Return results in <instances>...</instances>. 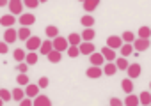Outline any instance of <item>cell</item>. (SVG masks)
Returning a JSON list of instances; mask_svg holds the SVG:
<instances>
[{"label":"cell","mask_w":151,"mask_h":106,"mask_svg":"<svg viewBox=\"0 0 151 106\" xmlns=\"http://www.w3.org/2000/svg\"><path fill=\"white\" fill-rule=\"evenodd\" d=\"M52 46H53V50H57V51H66L68 50V46H69V43H68V39H64V37H60V36H57L53 41H52Z\"/></svg>","instance_id":"6da1fadb"},{"label":"cell","mask_w":151,"mask_h":106,"mask_svg":"<svg viewBox=\"0 0 151 106\" xmlns=\"http://www.w3.org/2000/svg\"><path fill=\"white\" fill-rule=\"evenodd\" d=\"M7 7H9V11H11L13 16H14V14H22V11H23V2H22V0H9V2H7Z\"/></svg>","instance_id":"7a4b0ae2"},{"label":"cell","mask_w":151,"mask_h":106,"mask_svg":"<svg viewBox=\"0 0 151 106\" xmlns=\"http://www.w3.org/2000/svg\"><path fill=\"white\" fill-rule=\"evenodd\" d=\"M25 43H27V50H29V51H36V50H39V46H41L43 41H41L39 37H36V36H30Z\"/></svg>","instance_id":"3957f363"},{"label":"cell","mask_w":151,"mask_h":106,"mask_svg":"<svg viewBox=\"0 0 151 106\" xmlns=\"http://www.w3.org/2000/svg\"><path fill=\"white\" fill-rule=\"evenodd\" d=\"M132 46H133V50H135V51L142 53V51H146V50L149 48V39H135Z\"/></svg>","instance_id":"277c9868"},{"label":"cell","mask_w":151,"mask_h":106,"mask_svg":"<svg viewBox=\"0 0 151 106\" xmlns=\"http://www.w3.org/2000/svg\"><path fill=\"white\" fill-rule=\"evenodd\" d=\"M78 50H80V55H91V53H94V44L93 43H87V41H82L80 44H78Z\"/></svg>","instance_id":"5b68a950"},{"label":"cell","mask_w":151,"mask_h":106,"mask_svg":"<svg viewBox=\"0 0 151 106\" xmlns=\"http://www.w3.org/2000/svg\"><path fill=\"white\" fill-rule=\"evenodd\" d=\"M107 46L112 48V50H119V48L123 46V39L117 37V36H110V37L107 39Z\"/></svg>","instance_id":"8992f818"},{"label":"cell","mask_w":151,"mask_h":106,"mask_svg":"<svg viewBox=\"0 0 151 106\" xmlns=\"http://www.w3.org/2000/svg\"><path fill=\"white\" fill-rule=\"evenodd\" d=\"M126 73H128V78L130 80H135V78L140 76V65L139 64H132V65H128Z\"/></svg>","instance_id":"52a82bcc"},{"label":"cell","mask_w":151,"mask_h":106,"mask_svg":"<svg viewBox=\"0 0 151 106\" xmlns=\"http://www.w3.org/2000/svg\"><path fill=\"white\" fill-rule=\"evenodd\" d=\"M34 21H36V16H34V14H30V13H27V14H22V16H20V25H23V27L34 25Z\"/></svg>","instance_id":"ba28073f"},{"label":"cell","mask_w":151,"mask_h":106,"mask_svg":"<svg viewBox=\"0 0 151 106\" xmlns=\"http://www.w3.org/2000/svg\"><path fill=\"white\" fill-rule=\"evenodd\" d=\"M16 37H18V32L9 27V28L6 30V34H4V43H7V44H9V43H14Z\"/></svg>","instance_id":"9c48e42d"},{"label":"cell","mask_w":151,"mask_h":106,"mask_svg":"<svg viewBox=\"0 0 151 106\" xmlns=\"http://www.w3.org/2000/svg\"><path fill=\"white\" fill-rule=\"evenodd\" d=\"M101 55H103V58L109 60V62H114V60H116V50H112V48H109V46L101 48Z\"/></svg>","instance_id":"30bf717a"},{"label":"cell","mask_w":151,"mask_h":106,"mask_svg":"<svg viewBox=\"0 0 151 106\" xmlns=\"http://www.w3.org/2000/svg\"><path fill=\"white\" fill-rule=\"evenodd\" d=\"M89 60H91V64L96 65V67H101L103 62H105V58H103L101 53H91V55H89Z\"/></svg>","instance_id":"8fae6325"},{"label":"cell","mask_w":151,"mask_h":106,"mask_svg":"<svg viewBox=\"0 0 151 106\" xmlns=\"http://www.w3.org/2000/svg\"><path fill=\"white\" fill-rule=\"evenodd\" d=\"M32 106H52V101L46 97V95H36V99H34V102H32Z\"/></svg>","instance_id":"7c38bea8"},{"label":"cell","mask_w":151,"mask_h":106,"mask_svg":"<svg viewBox=\"0 0 151 106\" xmlns=\"http://www.w3.org/2000/svg\"><path fill=\"white\" fill-rule=\"evenodd\" d=\"M101 73H103V69H101V67H96V65H93V67H89V69L86 71L87 78H100Z\"/></svg>","instance_id":"4fadbf2b"},{"label":"cell","mask_w":151,"mask_h":106,"mask_svg":"<svg viewBox=\"0 0 151 106\" xmlns=\"http://www.w3.org/2000/svg\"><path fill=\"white\" fill-rule=\"evenodd\" d=\"M139 104L149 106L151 104V92H140L139 94Z\"/></svg>","instance_id":"5bb4252c"},{"label":"cell","mask_w":151,"mask_h":106,"mask_svg":"<svg viewBox=\"0 0 151 106\" xmlns=\"http://www.w3.org/2000/svg\"><path fill=\"white\" fill-rule=\"evenodd\" d=\"M16 23V20H14V16L13 14H6V16H2L0 18V25H4V27H11V25H14Z\"/></svg>","instance_id":"9a60e30c"},{"label":"cell","mask_w":151,"mask_h":106,"mask_svg":"<svg viewBox=\"0 0 151 106\" xmlns=\"http://www.w3.org/2000/svg\"><path fill=\"white\" fill-rule=\"evenodd\" d=\"M119 51H121V57H128L130 53H133V46H132V43H123V46L119 48Z\"/></svg>","instance_id":"2e32d148"},{"label":"cell","mask_w":151,"mask_h":106,"mask_svg":"<svg viewBox=\"0 0 151 106\" xmlns=\"http://www.w3.org/2000/svg\"><path fill=\"white\" fill-rule=\"evenodd\" d=\"M46 57H48V60H50L52 64H59V62H60V58H62L60 51H57V50H52V51H50Z\"/></svg>","instance_id":"e0dca14e"},{"label":"cell","mask_w":151,"mask_h":106,"mask_svg":"<svg viewBox=\"0 0 151 106\" xmlns=\"http://www.w3.org/2000/svg\"><path fill=\"white\" fill-rule=\"evenodd\" d=\"M98 4H100V0H86L84 2V11L91 13V11H94L98 7Z\"/></svg>","instance_id":"ac0fdd59"},{"label":"cell","mask_w":151,"mask_h":106,"mask_svg":"<svg viewBox=\"0 0 151 106\" xmlns=\"http://www.w3.org/2000/svg\"><path fill=\"white\" fill-rule=\"evenodd\" d=\"M52 50H53L52 41H43V43H41V46H39V53H43V55H48Z\"/></svg>","instance_id":"d6986e66"},{"label":"cell","mask_w":151,"mask_h":106,"mask_svg":"<svg viewBox=\"0 0 151 106\" xmlns=\"http://www.w3.org/2000/svg\"><path fill=\"white\" fill-rule=\"evenodd\" d=\"M39 94V87L37 85H27V88H25V95H29V97H36Z\"/></svg>","instance_id":"ffe728a7"},{"label":"cell","mask_w":151,"mask_h":106,"mask_svg":"<svg viewBox=\"0 0 151 106\" xmlns=\"http://www.w3.org/2000/svg\"><path fill=\"white\" fill-rule=\"evenodd\" d=\"M68 43H69L71 46H78V44L82 43L80 34H69V36H68Z\"/></svg>","instance_id":"44dd1931"},{"label":"cell","mask_w":151,"mask_h":106,"mask_svg":"<svg viewBox=\"0 0 151 106\" xmlns=\"http://www.w3.org/2000/svg\"><path fill=\"white\" fill-rule=\"evenodd\" d=\"M80 23H82L86 28H91V27L94 25V18H93L91 14H86V16H82V18H80Z\"/></svg>","instance_id":"7402d4cb"},{"label":"cell","mask_w":151,"mask_h":106,"mask_svg":"<svg viewBox=\"0 0 151 106\" xmlns=\"http://www.w3.org/2000/svg\"><path fill=\"white\" fill-rule=\"evenodd\" d=\"M116 71H117V67H116V64H114V62H109V64H105V65H103V73H105L107 76L116 74Z\"/></svg>","instance_id":"603a6c76"},{"label":"cell","mask_w":151,"mask_h":106,"mask_svg":"<svg viewBox=\"0 0 151 106\" xmlns=\"http://www.w3.org/2000/svg\"><path fill=\"white\" fill-rule=\"evenodd\" d=\"M123 104H124V106H139V97H137V95H132V94H128Z\"/></svg>","instance_id":"cb8c5ba5"},{"label":"cell","mask_w":151,"mask_h":106,"mask_svg":"<svg viewBox=\"0 0 151 106\" xmlns=\"http://www.w3.org/2000/svg\"><path fill=\"white\" fill-rule=\"evenodd\" d=\"M94 36H96V34H94V30H93V28H86V30L82 32V36H80V37H82V41L91 43V39H94Z\"/></svg>","instance_id":"d4e9b609"},{"label":"cell","mask_w":151,"mask_h":106,"mask_svg":"<svg viewBox=\"0 0 151 106\" xmlns=\"http://www.w3.org/2000/svg\"><path fill=\"white\" fill-rule=\"evenodd\" d=\"M121 87H123V90H124V94H132V92H133V83L130 81V78H126V80H123V81H121Z\"/></svg>","instance_id":"484cf974"},{"label":"cell","mask_w":151,"mask_h":106,"mask_svg":"<svg viewBox=\"0 0 151 106\" xmlns=\"http://www.w3.org/2000/svg\"><path fill=\"white\" fill-rule=\"evenodd\" d=\"M151 37V28L149 27H140L139 28V39H149Z\"/></svg>","instance_id":"4316f807"},{"label":"cell","mask_w":151,"mask_h":106,"mask_svg":"<svg viewBox=\"0 0 151 106\" xmlns=\"http://www.w3.org/2000/svg\"><path fill=\"white\" fill-rule=\"evenodd\" d=\"M46 36H48L50 39H55V37L59 36V28H57L55 25H48V27H46Z\"/></svg>","instance_id":"83f0119b"},{"label":"cell","mask_w":151,"mask_h":106,"mask_svg":"<svg viewBox=\"0 0 151 106\" xmlns=\"http://www.w3.org/2000/svg\"><path fill=\"white\" fill-rule=\"evenodd\" d=\"M36 62H37V53L30 51V53L25 55V64H27V65H34Z\"/></svg>","instance_id":"f1b7e54d"},{"label":"cell","mask_w":151,"mask_h":106,"mask_svg":"<svg viewBox=\"0 0 151 106\" xmlns=\"http://www.w3.org/2000/svg\"><path fill=\"white\" fill-rule=\"evenodd\" d=\"M128 65H130V64H128V60H126L124 57H119V58H116V67H117V69H123V71H126V69H128Z\"/></svg>","instance_id":"f546056e"},{"label":"cell","mask_w":151,"mask_h":106,"mask_svg":"<svg viewBox=\"0 0 151 106\" xmlns=\"http://www.w3.org/2000/svg\"><path fill=\"white\" fill-rule=\"evenodd\" d=\"M11 95H13V99L14 101H22V99H25V90H22V88H14L13 92H11Z\"/></svg>","instance_id":"4dcf8cb0"},{"label":"cell","mask_w":151,"mask_h":106,"mask_svg":"<svg viewBox=\"0 0 151 106\" xmlns=\"http://www.w3.org/2000/svg\"><path fill=\"white\" fill-rule=\"evenodd\" d=\"M29 37H30V30H29V27H22V28L18 30V39L27 41Z\"/></svg>","instance_id":"1f68e13d"},{"label":"cell","mask_w":151,"mask_h":106,"mask_svg":"<svg viewBox=\"0 0 151 106\" xmlns=\"http://www.w3.org/2000/svg\"><path fill=\"white\" fill-rule=\"evenodd\" d=\"M68 55L71 57V58H77L78 55H80V50H78V46H68Z\"/></svg>","instance_id":"d6a6232c"},{"label":"cell","mask_w":151,"mask_h":106,"mask_svg":"<svg viewBox=\"0 0 151 106\" xmlns=\"http://www.w3.org/2000/svg\"><path fill=\"white\" fill-rule=\"evenodd\" d=\"M121 39H123V43H133L135 41V36H133V32H123Z\"/></svg>","instance_id":"836d02e7"},{"label":"cell","mask_w":151,"mask_h":106,"mask_svg":"<svg viewBox=\"0 0 151 106\" xmlns=\"http://www.w3.org/2000/svg\"><path fill=\"white\" fill-rule=\"evenodd\" d=\"M0 99H2V101L6 102V101L13 99V95H11V92H9L7 88H0Z\"/></svg>","instance_id":"e575fe53"},{"label":"cell","mask_w":151,"mask_h":106,"mask_svg":"<svg viewBox=\"0 0 151 106\" xmlns=\"http://www.w3.org/2000/svg\"><path fill=\"white\" fill-rule=\"evenodd\" d=\"M25 51L23 50H14V58L18 60V62H25Z\"/></svg>","instance_id":"d590c367"},{"label":"cell","mask_w":151,"mask_h":106,"mask_svg":"<svg viewBox=\"0 0 151 106\" xmlns=\"http://www.w3.org/2000/svg\"><path fill=\"white\" fill-rule=\"evenodd\" d=\"M16 81H18L20 85H29V76H27L25 73H20L18 78H16Z\"/></svg>","instance_id":"8d00e7d4"},{"label":"cell","mask_w":151,"mask_h":106,"mask_svg":"<svg viewBox=\"0 0 151 106\" xmlns=\"http://www.w3.org/2000/svg\"><path fill=\"white\" fill-rule=\"evenodd\" d=\"M23 4H25L27 7H30V9H36V7L39 6V0H23Z\"/></svg>","instance_id":"74e56055"},{"label":"cell","mask_w":151,"mask_h":106,"mask_svg":"<svg viewBox=\"0 0 151 106\" xmlns=\"http://www.w3.org/2000/svg\"><path fill=\"white\" fill-rule=\"evenodd\" d=\"M48 83H50V81H48V78H46V76H43V78H39L37 87H39V88H46V87H48Z\"/></svg>","instance_id":"f35d334b"},{"label":"cell","mask_w":151,"mask_h":106,"mask_svg":"<svg viewBox=\"0 0 151 106\" xmlns=\"http://www.w3.org/2000/svg\"><path fill=\"white\" fill-rule=\"evenodd\" d=\"M109 106H123V101H119L117 97H112L110 99V104Z\"/></svg>","instance_id":"ab89813d"},{"label":"cell","mask_w":151,"mask_h":106,"mask_svg":"<svg viewBox=\"0 0 151 106\" xmlns=\"http://www.w3.org/2000/svg\"><path fill=\"white\" fill-rule=\"evenodd\" d=\"M27 69H29V65H27L25 62H20V64H18V71H20V73H27Z\"/></svg>","instance_id":"60d3db41"},{"label":"cell","mask_w":151,"mask_h":106,"mask_svg":"<svg viewBox=\"0 0 151 106\" xmlns=\"http://www.w3.org/2000/svg\"><path fill=\"white\" fill-rule=\"evenodd\" d=\"M20 106H32V101H30V97H27V99H22V101H20Z\"/></svg>","instance_id":"b9f144b4"},{"label":"cell","mask_w":151,"mask_h":106,"mask_svg":"<svg viewBox=\"0 0 151 106\" xmlns=\"http://www.w3.org/2000/svg\"><path fill=\"white\" fill-rule=\"evenodd\" d=\"M0 53H7V43H2V41H0Z\"/></svg>","instance_id":"7bdbcfd3"},{"label":"cell","mask_w":151,"mask_h":106,"mask_svg":"<svg viewBox=\"0 0 151 106\" xmlns=\"http://www.w3.org/2000/svg\"><path fill=\"white\" fill-rule=\"evenodd\" d=\"M7 2H9V0H0V7H4V6H7Z\"/></svg>","instance_id":"ee69618b"},{"label":"cell","mask_w":151,"mask_h":106,"mask_svg":"<svg viewBox=\"0 0 151 106\" xmlns=\"http://www.w3.org/2000/svg\"><path fill=\"white\" fill-rule=\"evenodd\" d=\"M2 102H4V101H2V99H0V106H2Z\"/></svg>","instance_id":"f6af8a7d"},{"label":"cell","mask_w":151,"mask_h":106,"mask_svg":"<svg viewBox=\"0 0 151 106\" xmlns=\"http://www.w3.org/2000/svg\"><path fill=\"white\" fill-rule=\"evenodd\" d=\"M39 2H46V0H39Z\"/></svg>","instance_id":"bcb514c9"},{"label":"cell","mask_w":151,"mask_h":106,"mask_svg":"<svg viewBox=\"0 0 151 106\" xmlns=\"http://www.w3.org/2000/svg\"><path fill=\"white\" fill-rule=\"evenodd\" d=\"M80 2H86V0H80Z\"/></svg>","instance_id":"7dc6e473"},{"label":"cell","mask_w":151,"mask_h":106,"mask_svg":"<svg viewBox=\"0 0 151 106\" xmlns=\"http://www.w3.org/2000/svg\"><path fill=\"white\" fill-rule=\"evenodd\" d=\"M149 87H151V85H149Z\"/></svg>","instance_id":"c3c4849f"},{"label":"cell","mask_w":151,"mask_h":106,"mask_svg":"<svg viewBox=\"0 0 151 106\" xmlns=\"http://www.w3.org/2000/svg\"><path fill=\"white\" fill-rule=\"evenodd\" d=\"M149 106H151V104H149Z\"/></svg>","instance_id":"681fc988"}]
</instances>
